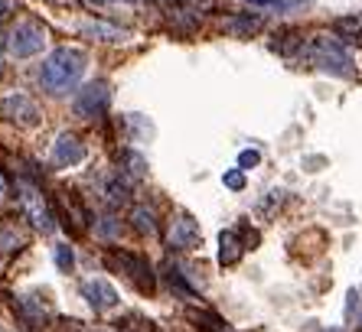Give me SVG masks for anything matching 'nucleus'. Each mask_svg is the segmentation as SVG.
Returning <instances> with one entry per match:
<instances>
[{
	"instance_id": "nucleus-1",
	"label": "nucleus",
	"mask_w": 362,
	"mask_h": 332,
	"mask_svg": "<svg viewBox=\"0 0 362 332\" xmlns=\"http://www.w3.org/2000/svg\"><path fill=\"white\" fill-rule=\"evenodd\" d=\"M85 69H88V56L82 49H72V46H59L56 52L42 59L40 66V85L46 95H69L82 82Z\"/></svg>"
},
{
	"instance_id": "nucleus-2",
	"label": "nucleus",
	"mask_w": 362,
	"mask_h": 332,
	"mask_svg": "<svg viewBox=\"0 0 362 332\" xmlns=\"http://www.w3.org/2000/svg\"><path fill=\"white\" fill-rule=\"evenodd\" d=\"M303 56L310 59L317 69H323V72H329V75H343V78L353 75V56H349V49L343 46L339 36H329V33L310 36L307 46H303Z\"/></svg>"
},
{
	"instance_id": "nucleus-3",
	"label": "nucleus",
	"mask_w": 362,
	"mask_h": 332,
	"mask_svg": "<svg viewBox=\"0 0 362 332\" xmlns=\"http://www.w3.org/2000/svg\"><path fill=\"white\" fill-rule=\"evenodd\" d=\"M105 264L118 267V274H124L127 280L134 283L141 293H147V297L157 290V274L151 271V261L141 258V254H131V251L111 248V251H105Z\"/></svg>"
},
{
	"instance_id": "nucleus-4",
	"label": "nucleus",
	"mask_w": 362,
	"mask_h": 332,
	"mask_svg": "<svg viewBox=\"0 0 362 332\" xmlns=\"http://www.w3.org/2000/svg\"><path fill=\"white\" fill-rule=\"evenodd\" d=\"M42 46H46V26L40 20H20L4 40V49L10 59H30L42 52Z\"/></svg>"
},
{
	"instance_id": "nucleus-5",
	"label": "nucleus",
	"mask_w": 362,
	"mask_h": 332,
	"mask_svg": "<svg viewBox=\"0 0 362 332\" xmlns=\"http://www.w3.org/2000/svg\"><path fill=\"white\" fill-rule=\"evenodd\" d=\"M17 199H20V212H23V218H30V225H33L36 232H52V228H56V222H52V208H49V202H46V196H42V189L36 183H30V179H17Z\"/></svg>"
},
{
	"instance_id": "nucleus-6",
	"label": "nucleus",
	"mask_w": 362,
	"mask_h": 332,
	"mask_svg": "<svg viewBox=\"0 0 362 332\" xmlns=\"http://www.w3.org/2000/svg\"><path fill=\"white\" fill-rule=\"evenodd\" d=\"M111 108V85L108 82H88L85 88H78L76 95V114L78 117H105Z\"/></svg>"
},
{
	"instance_id": "nucleus-7",
	"label": "nucleus",
	"mask_w": 362,
	"mask_h": 332,
	"mask_svg": "<svg viewBox=\"0 0 362 332\" xmlns=\"http://www.w3.org/2000/svg\"><path fill=\"white\" fill-rule=\"evenodd\" d=\"M199 241H202V232H199V225H196L193 215L180 212V215L170 222V228H167V248L189 251V248H196Z\"/></svg>"
},
{
	"instance_id": "nucleus-8",
	"label": "nucleus",
	"mask_w": 362,
	"mask_h": 332,
	"mask_svg": "<svg viewBox=\"0 0 362 332\" xmlns=\"http://www.w3.org/2000/svg\"><path fill=\"white\" fill-rule=\"evenodd\" d=\"M0 114L7 117V121H13V124L20 127H33L40 124V108H36V101L30 98V95H7V98L0 101Z\"/></svg>"
},
{
	"instance_id": "nucleus-9",
	"label": "nucleus",
	"mask_w": 362,
	"mask_h": 332,
	"mask_svg": "<svg viewBox=\"0 0 362 332\" xmlns=\"http://www.w3.org/2000/svg\"><path fill=\"white\" fill-rule=\"evenodd\" d=\"M56 208L62 215V225L72 235H82L88 228V212H85V206L78 202L76 192H56Z\"/></svg>"
},
{
	"instance_id": "nucleus-10",
	"label": "nucleus",
	"mask_w": 362,
	"mask_h": 332,
	"mask_svg": "<svg viewBox=\"0 0 362 332\" xmlns=\"http://www.w3.org/2000/svg\"><path fill=\"white\" fill-rule=\"evenodd\" d=\"M82 297L88 300V307H95L98 313H105V309H115L121 303L118 290L111 287L105 277H88V280L82 283Z\"/></svg>"
},
{
	"instance_id": "nucleus-11",
	"label": "nucleus",
	"mask_w": 362,
	"mask_h": 332,
	"mask_svg": "<svg viewBox=\"0 0 362 332\" xmlns=\"http://www.w3.org/2000/svg\"><path fill=\"white\" fill-rule=\"evenodd\" d=\"M85 157H88V150H85V143L78 141L76 134L62 131L59 137H56V143H52V163H59V166H78Z\"/></svg>"
},
{
	"instance_id": "nucleus-12",
	"label": "nucleus",
	"mask_w": 362,
	"mask_h": 332,
	"mask_svg": "<svg viewBox=\"0 0 362 332\" xmlns=\"http://www.w3.org/2000/svg\"><path fill=\"white\" fill-rule=\"evenodd\" d=\"M78 33L88 36V40H98V42H121V40H127V33L121 30V26L105 23V20H85V23H78Z\"/></svg>"
},
{
	"instance_id": "nucleus-13",
	"label": "nucleus",
	"mask_w": 362,
	"mask_h": 332,
	"mask_svg": "<svg viewBox=\"0 0 362 332\" xmlns=\"http://www.w3.org/2000/svg\"><path fill=\"white\" fill-rule=\"evenodd\" d=\"M222 30L228 36H252L262 30V17H252V13H238V17H226L222 20Z\"/></svg>"
},
{
	"instance_id": "nucleus-14",
	"label": "nucleus",
	"mask_w": 362,
	"mask_h": 332,
	"mask_svg": "<svg viewBox=\"0 0 362 332\" xmlns=\"http://www.w3.org/2000/svg\"><path fill=\"white\" fill-rule=\"evenodd\" d=\"M238 258H242V238H238V232H222L219 235V264L232 267V264H238Z\"/></svg>"
},
{
	"instance_id": "nucleus-15",
	"label": "nucleus",
	"mask_w": 362,
	"mask_h": 332,
	"mask_svg": "<svg viewBox=\"0 0 362 332\" xmlns=\"http://www.w3.org/2000/svg\"><path fill=\"white\" fill-rule=\"evenodd\" d=\"M26 244V232L17 228V222H0V251L10 254V251H20Z\"/></svg>"
},
{
	"instance_id": "nucleus-16",
	"label": "nucleus",
	"mask_w": 362,
	"mask_h": 332,
	"mask_svg": "<svg viewBox=\"0 0 362 332\" xmlns=\"http://www.w3.org/2000/svg\"><path fill=\"white\" fill-rule=\"evenodd\" d=\"M131 225H134L141 235H157V215H153V208H147V206H137L134 212H131Z\"/></svg>"
},
{
	"instance_id": "nucleus-17",
	"label": "nucleus",
	"mask_w": 362,
	"mask_h": 332,
	"mask_svg": "<svg viewBox=\"0 0 362 332\" xmlns=\"http://www.w3.org/2000/svg\"><path fill=\"white\" fill-rule=\"evenodd\" d=\"M20 313H23L26 323H42V316H46V307H42V303H36L33 297H23V300H20Z\"/></svg>"
},
{
	"instance_id": "nucleus-18",
	"label": "nucleus",
	"mask_w": 362,
	"mask_h": 332,
	"mask_svg": "<svg viewBox=\"0 0 362 332\" xmlns=\"http://www.w3.org/2000/svg\"><path fill=\"white\" fill-rule=\"evenodd\" d=\"M105 199H108L111 206H121V202H127V189L118 183V179H111V183L105 186Z\"/></svg>"
},
{
	"instance_id": "nucleus-19",
	"label": "nucleus",
	"mask_w": 362,
	"mask_h": 332,
	"mask_svg": "<svg viewBox=\"0 0 362 332\" xmlns=\"http://www.w3.org/2000/svg\"><path fill=\"white\" fill-rule=\"evenodd\" d=\"M118 232H121V218H115V215L98 218V235L101 238H115Z\"/></svg>"
},
{
	"instance_id": "nucleus-20",
	"label": "nucleus",
	"mask_w": 362,
	"mask_h": 332,
	"mask_svg": "<svg viewBox=\"0 0 362 332\" xmlns=\"http://www.w3.org/2000/svg\"><path fill=\"white\" fill-rule=\"evenodd\" d=\"M56 264H59V271H72V264H76V254H72V248L69 244H56Z\"/></svg>"
},
{
	"instance_id": "nucleus-21",
	"label": "nucleus",
	"mask_w": 362,
	"mask_h": 332,
	"mask_svg": "<svg viewBox=\"0 0 362 332\" xmlns=\"http://www.w3.org/2000/svg\"><path fill=\"white\" fill-rule=\"evenodd\" d=\"M245 4L262 10H284V7H294V4H307V0H245Z\"/></svg>"
},
{
	"instance_id": "nucleus-22",
	"label": "nucleus",
	"mask_w": 362,
	"mask_h": 332,
	"mask_svg": "<svg viewBox=\"0 0 362 332\" xmlns=\"http://www.w3.org/2000/svg\"><path fill=\"white\" fill-rule=\"evenodd\" d=\"M337 30L346 36H362V17H343L337 20Z\"/></svg>"
},
{
	"instance_id": "nucleus-23",
	"label": "nucleus",
	"mask_w": 362,
	"mask_h": 332,
	"mask_svg": "<svg viewBox=\"0 0 362 332\" xmlns=\"http://www.w3.org/2000/svg\"><path fill=\"white\" fill-rule=\"evenodd\" d=\"M262 163V153L258 150H242L238 153V170H252V166Z\"/></svg>"
},
{
	"instance_id": "nucleus-24",
	"label": "nucleus",
	"mask_w": 362,
	"mask_h": 332,
	"mask_svg": "<svg viewBox=\"0 0 362 332\" xmlns=\"http://www.w3.org/2000/svg\"><path fill=\"white\" fill-rule=\"evenodd\" d=\"M222 183H226L232 192H238V189H245V173L242 170H228V173L222 176Z\"/></svg>"
},
{
	"instance_id": "nucleus-25",
	"label": "nucleus",
	"mask_w": 362,
	"mask_h": 332,
	"mask_svg": "<svg viewBox=\"0 0 362 332\" xmlns=\"http://www.w3.org/2000/svg\"><path fill=\"white\" fill-rule=\"evenodd\" d=\"M127 163H131V173L134 176H144V160L137 153H127Z\"/></svg>"
},
{
	"instance_id": "nucleus-26",
	"label": "nucleus",
	"mask_w": 362,
	"mask_h": 332,
	"mask_svg": "<svg viewBox=\"0 0 362 332\" xmlns=\"http://www.w3.org/2000/svg\"><path fill=\"white\" fill-rule=\"evenodd\" d=\"M7 196H10V183H7V176L0 173V202H7Z\"/></svg>"
},
{
	"instance_id": "nucleus-27",
	"label": "nucleus",
	"mask_w": 362,
	"mask_h": 332,
	"mask_svg": "<svg viewBox=\"0 0 362 332\" xmlns=\"http://www.w3.org/2000/svg\"><path fill=\"white\" fill-rule=\"evenodd\" d=\"M10 10H13V0H0V20L7 17Z\"/></svg>"
},
{
	"instance_id": "nucleus-28",
	"label": "nucleus",
	"mask_w": 362,
	"mask_h": 332,
	"mask_svg": "<svg viewBox=\"0 0 362 332\" xmlns=\"http://www.w3.org/2000/svg\"><path fill=\"white\" fill-rule=\"evenodd\" d=\"M85 4H92V7H105V4H118V0H85Z\"/></svg>"
}]
</instances>
